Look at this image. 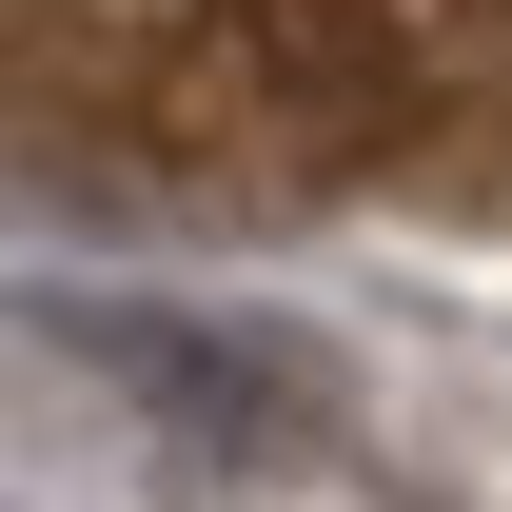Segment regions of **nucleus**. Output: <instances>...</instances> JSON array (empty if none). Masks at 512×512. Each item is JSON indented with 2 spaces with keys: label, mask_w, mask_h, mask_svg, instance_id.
Instances as JSON below:
<instances>
[{
  "label": "nucleus",
  "mask_w": 512,
  "mask_h": 512,
  "mask_svg": "<svg viewBox=\"0 0 512 512\" xmlns=\"http://www.w3.org/2000/svg\"><path fill=\"white\" fill-rule=\"evenodd\" d=\"M0 197L138 237L512 197V0H0Z\"/></svg>",
  "instance_id": "1"
}]
</instances>
